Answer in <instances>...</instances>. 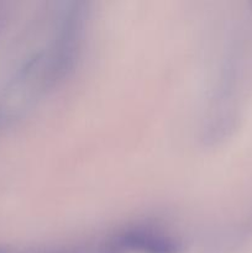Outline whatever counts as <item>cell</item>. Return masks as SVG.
I'll list each match as a JSON object with an SVG mask.
<instances>
[{"instance_id":"cell-1","label":"cell","mask_w":252,"mask_h":253,"mask_svg":"<svg viewBox=\"0 0 252 253\" xmlns=\"http://www.w3.org/2000/svg\"><path fill=\"white\" fill-rule=\"evenodd\" d=\"M125 250L142 253H179V246L173 240L143 230H133L120 236V239L108 247L105 253H121Z\"/></svg>"},{"instance_id":"cell-2","label":"cell","mask_w":252,"mask_h":253,"mask_svg":"<svg viewBox=\"0 0 252 253\" xmlns=\"http://www.w3.org/2000/svg\"><path fill=\"white\" fill-rule=\"evenodd\" d=\"M0 253H7L4 249H0Z\"/></svg>"},{"instance_id":"cell-3","label":"cell","mask_w":252,"mask_h":253,"mask_svg":"<svg viewBox=\"0 0 252 253\" xmlns=\"http://www.w3.org/2000/svg\"><path fill=\"white\" fill-rule=\"evenodd\" d=\"M56 253H71V252H56Z\"/></svg>"}]
</instances>
